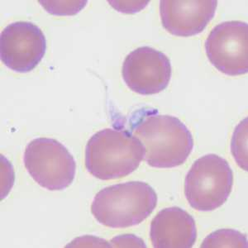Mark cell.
Listing matches in <instances>:
<instances>
[{"instance_id": "6da1fadb", "label": "cell", "mask_w": 248, "mask_h": 248, "mask_svg": "<svg viewBox=\"0 0 248 248\" xmlns=\"http://www.w3.org/2000/svg\"><path fill=\"white\" fill-rule=\"evenodd\" d=\"M130 132L142 144L145 161L155 168L181 166L194 148L188 127L176 117L155 110H139L132 118Z\"/></svg>"}, {"instance_id": "7a4b0ae2", "label": "cell", "mask_w": 248, "mask_h": 248, "mask_svg": "<svg viewBox=\"0 0 248 248\" xmlns=\"http://www.w3.org/2000/svg\"><path fill=\"white\" fill-rule=\"evenodd\" d=\"M144 158L141 141L127 130L109 127L94 133L85 147V167L93 177L109 181L125 177Z\"/></svg>"}, {"instance_id": "3957f363", "label": "cell", "mask_w": 248, "mask_h": 248, "mask_svg": "<svg viewBox=\"0 0 248 248\" xmlns=\"http://www.w3.org/2000/svg\"><path fill=\"white\" fill-rule=\"evenodd\" d=\"M157 195L143 181L108 186L93 198L91 213L102 225L125 229L139 225L153 214Z\"/></svg>"}, {"instance_id": "277c9868", "label": "cell", "mask_w": 248, "mask_h": 248, "mask_svg": "<svg viewBox=\"0 0 248 248\" xmlns=\"http://www.w3.org/2000/svg\"><path fill=\"white\" fill-rule=\"evenodd\" d=\"M233 186V173L225 159L216 154L199 158L185 181V195L193 209L213 211L228 201Z\"/></svg>"}, {"instance_id": "5b68a950", "label": "cell", "mask_w": 248, "mask_h": 248, "mask_svg": "<svg viewBox=\"0 0 248 248\" xmlns=\"http://www.w3.org/2000/svg\"><path fill=\"white\" fill-rule=\"evenodd\" d=\"M23 162L34 181L51 191L66 189L76 177L77 163L73 155L56 139L39 138L30 141Z\"/></svg>"}, {"instance_id": "8992f818", "label": "cell", "mask_w": 248, "mask_h": 248, "mask_svg": "<svg viewBox=\"0 0 248 248\" xmlns=\"http://www.w3.org/2000/svg\"><path fill=\"white\" fill-rule=\"evenodd\" d=\"M206 55L217 70L229 77L248 71V25L227 21L216 26L205 42Z\"/></svg>"}, {"instance_id": "52a82bcc", "label": "cell", "mask_w": 248, "mask_h": 248, "mask_svg": "<svg viewBox=\"0 0 248 248\" xmlns=\"http://www.w3.org/2000/svg\"><path fill=\"white\" fill-rule=\"evenodd\" d=\"M46 51L45 35L31 22L10 23L1 32V61L13 71L29 73L33 71L42 62Z\"/></svg>"}, {"instance_id": "ba28073f", "label": "cell", "mask_w": 248, "mask_h": 248, "mask_svg": "<svg viewBox=\"0 0 248 248\" xmlns=\"http://www.w3.org/2000/svg\"><path fill=\"white\" fill-rule=\"evenodd\" d=\"M122 75L131 91L141 95H152L167 89L171 77V64L161 51L141 46L126 57Z\"/></svg>"}, {"instance_id": "9c48e42d", "label": "cell", "mask_w": 248, "mask_h": 248, "mask_svg": "<svg viewBox=\"0 0 248 248\" xmlns=\"http://www.w3.org/2000/svg\"><path fill=\"white\" fill-rule=\"evenodd\" d=\"M217 1L161 0L160 16L164 29L177 37L200 34L215 17Z\"/></svg>"}, {"instance_id": "30bf717a", "label": "cell", "mask_w": 248, "mask_h": 248, "mask_svg": "<svg viewBox=\"0 0 248 248\" xmlns=\"http://www.w3.org/2000/svg\"><path fill=\"white\" fill-rule=\"evenodd\" d=\"M150 237L155 248H190L197 239L194 217L179 207L162 209L151 223Z\"/></svg>"}, {"instance_id": "8fae6325", "label": "cell", "mask_w": 248, "mask_h": 248, "mask_svg": "<svg viewBox=\"0 0 248 248\" xmlns=\"http://www.w3.org/2000/svg\"><path fill=\"white\" fill-rule=\"evenodd\" d=\"M201 248H248V238L245 234L233 229H220L209 234L203 240Z\"/></svg>"}, {"instance_id": "7c38bea8", "label": "cell", "mask_w": 248, "mask_h": 248, "mask_svg": "<svg viewBox=\"0 0 248 248\" xmlns=\"http://www.w3.org/2000/svg\"><path fill=\"white\" fill-rule=\"evenodd\" d=\"M232 153L241 168L248 170V119L240 123L232 139Z\"/></svg>"}, {"instance_id": "4fadbf2b", "label": "cell", "mask_w": 248, "mask_h": 248, "mask_svg": "<svg viewBox=\"0 0 248 248\" xmlns=\"http://www.w3.org/2000/svg\"><path fill=\"white\" fill-rule=\"evenodd\" d=\"M43 8L51 15H75L87 4V1H39Z\"/></svg>"}, {"instance_id": "5bb4252c", "label": "cell", "mask_w": 248, "mask_h": 248, "mask_svg": "<svg viewBox=\"0 0 248 248\" xmlns=\"http://www.w3.org/2000/svg\"><path fill=\"white\" fill-rule=\"evenodd\" d=\"M113 248H147L143 241L133 234L120 235L111 240Z\"/></svg>"}]
</instances>
